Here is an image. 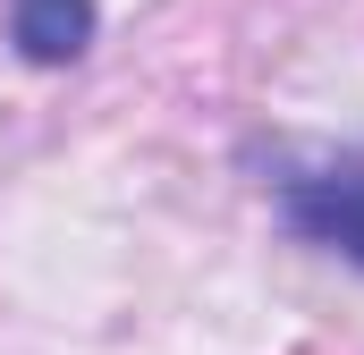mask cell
I'll list each match as a JSON object with an SVG mask.
<instances>
[{
	"label": "cell",
	"instance_id": "cell-1",
	"mask_svg": "<svg viewBox=\"0 0 364 355\" xmlns=\"http://www.w3.org/2000/svg\"><path fill=\"white\" fill-rule=\"evenodd\" d=\"M279 212H288V229H305L314 246H331V254L364 263V170L296 178V186L279 195Z\"/></svg>",
	"mask_w": 364,
	"mask_h": 355
},
{
	"label": "cell",
	"instance_id": "cell-2",
	"mask_svg": "<svg viewBox=\"0 0 364 355\" xmlns=\"http://www.w3.org/2000/svg\"><path fill=\"white\" fill-rule=\"evenodd\" d=\"M9 34L34 68H68L93 43V0H9Z\"/></svg>",
	"mask_w": 364,
	"mask_h": 355
}]
</instances>
